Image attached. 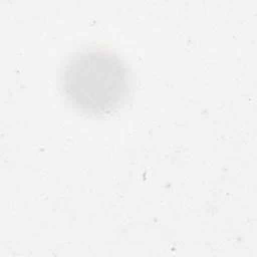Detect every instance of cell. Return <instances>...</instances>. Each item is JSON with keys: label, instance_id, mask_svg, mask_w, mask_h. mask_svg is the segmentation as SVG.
Here are the masks:
<instances>
[{"label": "cell", "instance_id": "obj_1", "mask_svg": "<svg viewBox=\"0 0 257 257\" xmlns=\"http://www.w3.org/2000/svg\"><path fill=\"white\" fill-rule=\"evenodd\" d=\"M60 87L66 101L77 111L102 116L115 111L127 98L132 74L126 62L103 48L74 53L60 73Z\"/></svg>", "mask_w": 257, "mask_h": 257}]
</instances>
